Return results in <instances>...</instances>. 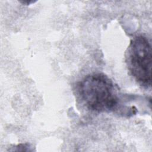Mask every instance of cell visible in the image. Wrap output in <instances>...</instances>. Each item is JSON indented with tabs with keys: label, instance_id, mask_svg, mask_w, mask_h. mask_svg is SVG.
<instances>
[{
	"label": "cell",
	"instance_id": "cell-2",
	"mask_svg": "<svg viewBox=\"0 0 152 152\" xmlns=\"http://www.w3.org/2000/svg\"><path fill=\"white\" fill-rule=\"evenodd\" d=\"M126 61L136 81L144 87H150L152 50L151 43L147 37L138 36L131 40L127 49Z\"/></svg>",
	"mask_w": 152,
	"mask_h": 152
},
{
	"label": "cell",
	"instance_id": "cell-3",
	"mask_svg": "<svg viewBox=\"0 0 152 152\" xmlns=\"http://www.w3.org/2000/svg\"><path fill=\"white\" fill-rule=\"evenodd\" d=\"M20 2H21L23 4H27V5H29L30 4L34 3V1H20Z\"/></svg>",
	"mask_w": 152,
	"mask_h": 152
},
{
	"label": "cell",
	"instance_id": "cell-1",
	"mask_svg": "<svg viewBox=\"0 0 152 152\" xmlns=\"http://www.w3.org/2000/svg\"><path fill=\"white\" fill-rule=\"evenodd\" d=\"M118 90L113 81L103 73L89 74L76 86L81 102L88 109L97 112H110L117 109Z\"/></svg>",
	"mask_w": 152,
	"mask_h": 152
}]
</instances>
